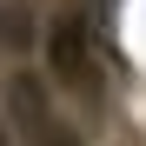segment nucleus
<instances>
[{
	"mask_svg": "<svg viewBox=\"0 0 146 146\" xmlns=\"http://www.w3.org/2000/svg\"><path fill=\"white\" fill-rule=\"evenodd\" d=\"M7 126H13V146H80V133L66 119H53V100H46L40 73L7 80Z\"/></svg>",
	"mask_w": 146,
	"mask_h": 146,
	"instance_id": "f257e3e1",
	"label": "nucleus"
},
{
	"mask_svg": "<svg viewBox=\"0 0 146 146\" xmlns=\"http://www.w3.org/2000/svg\"><path fill=\"white\" fill-rule=\"evenodd\" d=\"M46 66H53L60 86L93 93V46H86L80 13H53V20H46Z\"/></svg>",
	"mask_w": 146,
	"mask_h": 146,
	"instance_id": "f03ea898",
	"label": "nucleus"
},
{
	"mask_svg": "<svg viewBox=\"0 0 146 146\" xmlns=\"http://www.w3.org/2000/svg\"><path fill=\"white\" fill-rule=\"evenodd\" d=\"M0 146H13V126H7V119H0Z\"/></svg>",
	"mask_w": 146,
	"mask_h": 146,
	"instance_id": "7ed1b4c3",
	"label": "nucleus"
}]
</instances>
